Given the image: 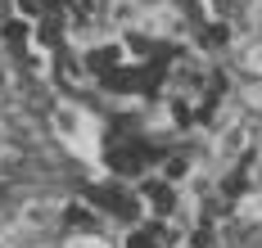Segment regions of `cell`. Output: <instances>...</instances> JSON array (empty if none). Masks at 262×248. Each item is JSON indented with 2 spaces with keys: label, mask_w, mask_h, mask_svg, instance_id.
<instances>
[{
  "label": "cell",
  "mask_w": 262,
  "mask_h": 248,
  "mask_svg": "<svg viewBox=\"0 0 262 248\" xmlns=\"http://www.w3.org/2000/svg\"><path fill=\"white\" fill-rule=\"evenodd\" d=\"M104 158H108V167H113L118 176H140L145 163H149V149H145L140 140H131V136H108Z\"/></svg>",
  "instance_id": "obj_1"
},
{
  "label": "cell",
  "mask_w": 262,
  "mask_h": 248,
  "mask_svg": "<svg viewBox=\"0 0 262 248\" xmlns=\"http://www.w3.org/2000/svg\"><path fill=\"white\" fill-rule=\"evenodd\" d=\"M91 203H95V208H104L108 217H122V221H136V217H140L136 194L122 190V185H95V190H91Z\"/></svg>",
  "instance_id": "obj_2"
},
{
  "label": "cell",
  "mask_w": 262,
  "mask_h": 248,
  "mask_svg": "<svg viewBox=\"0 0 262 248\" xmlns=\"http://www.w3.org/2000/svg\"><path fill=\"white\" fill-rule=\"evenodd\" d=\"M122 248H167V244H163V230L158 226H136Z\"/></svg>",
  "instance_id": "obj_3"
},
{
  "label": "cell",
  "mask_w": 262,
  "mask_h": 248,
  "mask_svg": "<svg viewBox=\"0 0 262 248\" xmlns=\"http://www.w3.org/2000/svg\"><path fill=\"white\" fill-rule=\"evenodd\" d=\"M68 226H77V230H95V217L77 203V208H68Z\"/></svg>",
  "instance_id": "obj_4"
},
{
  "label": "cell",
  "mask_w": 262,
  "mask_h": 248,
  "mask_svg": "<svg viewBox=\"0 0 262 248\" xmlns=\"http://www.w3.org/2000/svg\"><path fill=\"white\" fill-rule=\"evenodd\" d=\"M59 9H68L73 18H91V9H95V5H91V0H63Z\"/></svg>",
  "instance_id": "obj_5"
}]
</instances>
